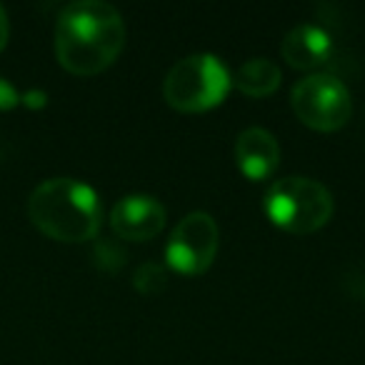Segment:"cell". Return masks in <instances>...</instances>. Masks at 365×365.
<instances>
[{
  "instance_id": "obj_1",
  "label": "cell",
  "mask_w": 365,
  "mask_h": 365,
  "mask_svg": "<svg viewBox=\"0 0 365 365\" xmlns=\"http://www.w3.org/2000/svg\"><path fill=\"white\" fill-rule=\"evenodd\" d=\"M125 46L120 13L101 0H78L56 23V58L68 73L91 78L108 71Z\"/></svg>"
},
{
  "instance_id": "obj_2",
  "label": "cell",
  "mask_w": 365,
  "mask_h": 365,
  "mask_svg": "<svg viewBox=\"0 0 365 365\" xmlns=\"http://www.w3.org/2000/svg\"><path fill=\"white\" fill-rule=\"evenodd\" d=\"M31 223L58 243H86L101 230L103 208L98 193L76 178H51L28 200Z\"/></svg>"
},
{
  "instance_id": "obj_3",
  "label": "cell",
  "mask_w": 365,
  "mask_h": 365,
  "mask_svg": "<svg viewBox=\"0 0 365 365\" xmlns=\"http://www.w3.org/2000/svg\"><path fill=\"white\" fill-rule=\"evenodd\" d=\"M263 210L273 225L290 235H308L333 218V195L323 182L303 175L275 180L263 198Z\"/></svg>"
},
{
  "instance_id": "obj_4",
  "label": "cell",
  "mask_w": 365,
  "mask_h": 365,
  "mask_svg": "<svg viewBox=\"0 0 365 365\" xmlns=\"http://www.w3.org/2000/svg\"><path fill=\"white\" fill-rule=\"evenodd\" d=\"M233 76L218 56L195 53L178 61L163 81V98L180 113H205L225 101Z\"/></svg>"
},
{
  "instance_id": "obj_5",
  "label": "cell",
  "mask_w": 365,
  "mask_h": 365,
  "mask_svg": "<svg viewBox=\"0 0 365 365\" xmlns=\"http://www.w3.org/2000/svg\"><path fill=\"white\" fill-rule=\"evenodd\" d=\"M290 106L303 125L318 133L340 130L353 113L348 88L343 86V81L328 73L303 78L290 93Z\"/></svg>"
},
{
  "instance_id": "obj_6",
  "label": "cell",
  "mask_w": 365,
  "mask_h": 365,
  "mask_svg": "<svg viewBox=\"0 0 365 365\" xmlns=\"http://www.w3.org/2000/svg\"><path fill=\"white\" fill-rule=\"evenodd\" d=\"M220 245V230L213 215L188 213L173 228L165 243V260L180 275H200L213 265Z\"/></svg>"
},
{
  "instance_id": "obj_7",
  "label": "cell",
  "mask_w": 365,
  "mask_h": 365,
  "mask_svg": "<svg viewBox=\"0 0 365 365\" xmlns=\"http://www.w3.org/2000/svg\"><path fill=\"white\" fill-rule=\"evenodd\" d=\"M110 228L118 238L145 243L165 228V208L153 195H125L113 205Z\"/></svg>"
},
{
  "instance_id": "obj_8",
  "label": "cell",
  "mask_w": 365,
  "mask_h": 365,
  "mask_svg": "<svg viewBox=\"0 0 365 365\" xmlns=\"http://www.w3.org/2000/svg\"><path fill=\"white\" fill-rule=\"evenodd\" d=\"M280 56L295 71H315L325 66L333 56V38L325 28L305 23L298 26L283 38Z\"/></svg>"
},
{
  "instance_id": "obj_9",
  "label": "cell",
  "mask_w": 365,
  "mask_h": 365,
  "mask_svg": "<svg viewBox=\"0 0 365 365\" xmlns=\"http://www.w3.org/2000/svg\"><path fill=\"white\" fill-rule=\"evenodd\" d=\"M235 163L248 180H265L280 163V145L265 128H248L235 140Z\"/></svg>"
},
{
  "instance_id": "obj_10",
  "label": "cell",
  "mask_w": 365,
  "mask_h": 365,
  "mask_svg": "<svg viewBox=\"0 0 365 365\" xmlns=\"http://www.w3.org/2000/svg\"><path fill=\"white\" fill-rule=\"evenodd\" d=\"M280 81H283L280 68L268 58H253V61L243 63L233 76V86L248 98L273 96L278 91Z\"/></svg>"
},
{
  "instance_id": "obj_11",
  "label": "cell",
  "mask_w": 365,
  "mask_h": 365,
  "mask_svg": "<svg viewBox=\"0 0 365 365\" xmlns=\"http://www.w3.org/2000/svg\"><path fill=\"white\" fill-rule=\"evenodd\" d=\"M133 285L138 293L143 295H158L168 288V273L163 265L158 263H143L140 268L133 273Z\"/></svg>"
},
{
  "instance_id": "obj_12",
  "label": "cell",
  "mask_w": 365,
  "mask_h": 365,
  "mask_svg": "<svg viewBox=\"0 0 365 365\" xmlns=\"http://www.w3.org/2000/svg\"><path fill=\"white\" fill-rule=\"evenodd\" d=\"M18 103H21L18 91L6 81V78H0V110H13Z\"/></svg>"
},
{
  "instance_id": "obj_13",
  "label": "cell",
  "mask_w": 365,
  "mask_h": 365,
  "mask_svg": "<svg viewBox=\"0 0 365 365\" xmlns=\"http://www.w3.org/2000/svg\"><path fill=\"white\" fill-rule=\"evenodd\" d=\"M8 38H11V23H8L6 8L0 6V53L8 46Z\"/></svg>"
}]
</instances>
